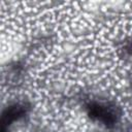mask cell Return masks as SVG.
<instances>
[{
  "label": "cell",
  "instance_id": "1",
  "mask_svg": "<svg viewBox=\"0 0 132 132\" xmlns=\"http://www.w3.org/2000/svg\"><path fill=\"white\" fill-rule=\"evenodd\" d=\"M25 110L22 106L20 105H13L8 107L2 116V123L3 124H10L12 122H14L15 120H18L19 118H21L24 114Z\"/></svg>",
  "mask_w": 132,
  "mask_h": 132
},
{
  "label": "cell",
  "instance_id": "2",
  "mask_svg": "<svg viewBox=\"0 0 132 132\" xmlns=\"http://www.w3.org/2000/svg\"><path fill=\"white\" fill-rule=\"evenodd\" d=\"M103 112H104L103 107L98 103H92L89 106V116L92 119H100Z\"/></svg>",
  "mask_w": 132,
  "mask_h": 132
},
{
  "label": "cell",
  "instance_id": "3",
  "mask_svg": "<svg viewBox=\"0 0 132 132\" xmlns=\"http://www.w3.org/2000/svg\"><path fill=\"white\" fill-rule=\"evenodd\" d=\"M100 120H101L106 126H112V125L116 123V117H114V114H113L112 112L106 111V110H104V112H103V114L101 116Z\"/></svg>",
  "mask_w": 132,
  "mask_h": 132
}]
</instances>
